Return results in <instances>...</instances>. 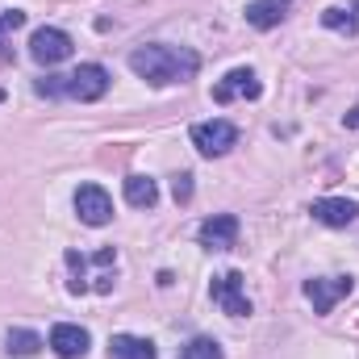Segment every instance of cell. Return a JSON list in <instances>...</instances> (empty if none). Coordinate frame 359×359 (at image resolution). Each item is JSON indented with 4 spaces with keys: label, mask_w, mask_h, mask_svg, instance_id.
<instances>
[{
    "label": "cell",
    "mask_w": 359,
    "mask_h": 359,
    "mask_svg": "<svg viewBox=\"0 0 359 359\" xmlns=\"http://www.w3.org/2000/svg\"><path fill=\"white\" fill-rule=\"evenodd\" d=\"M88 330L84 326H72V322H59L55 330H50V347H55V355L59 359H84L88 355Z\"/></svg>",
    "instance_id": "obj_10"
},
{
    "label": "cell",
    "mask_w": 359,
    "mask_h": 359,
    "mask_svg": "<svg viewBox=\"0 0 359 359\" xmlns=\"http://www.w3.org/2000/svg\"><path fill=\"white\" fill-rule=\"evenodd\" d=\"M192 147L201 151V155H209V159H217V155H226V151H234L238 147V126L234 121H196L192 126Z\"/></svg>",
    "instance_id": "obj_2"
},
{
    "label": "cell",
    "mask_w": 359,
    "mask_h": 359,
    "mask_svg": "<svg viewBox=\"0 0 359 359\" xmlns=\"http://www.w3.org/2000/svg\"><path fill=\"white\" fill-rule=\"evenodd\" d=\"M288 4H292V0H251V4H247V21H251L255 29H271V25H280V21L288 17Z\"/></svg>",
    "instance_id": "obj_13"
},
{
    "label": "cell",
    "mask_w": 359,
    "mask_h": 359,
    "mask_svg": "<svg viewBox=\"0 0 359 359\" xmlns=\"http://www.w3.org/2000/svg\"><path fill=\"white\" fill-rule=\"evenodd\" d=\"M29 55H34V63L55 67V63H63V59L72 55V38H67L63 29H55V25H42V29H34V38H29Z\"/></svg>",
    "instance_id": "obj_4"
},
{
    "label": "cell",
    "mask_w": 359,
    "mask_h": 359,
    "mask_svg": "<svg viewBox=\"0 0 359 359\" xmlns=\"http://www.w3.org/2000/svg\"><path fill=\"white\" fill-rule=\"evenodd\" d=\"M355 280L351 276H326V280H305V297L313 301V313H330L334 301L351 297Z\"/></svg>",
    "instance_id": "obj_6"
},
{
    "label": "cell",
    "mask_w": 359,
    "mask_h": 359,
    "mask_svg": "<svg viewBox=\"0 0 359 359\" xmlns=\"http://www.w3.org/2000/svg\"><path fill=\"white\" fill-rule=\"evenodd\" d=\"M25 25V13L21 8H8V13H0V34H8V29H21Z\"/></svg>",
    "instance_id": "obj_21"
},
{
    "label": "cell",
    "mask_w": 359,
    "mask_h": 359,
    "mask_svg": "<svg viewBox=\"0 0 359 359\" xmlns=\"http://www.w3.org/2000/svg\"><path fill=\"white\" fill-rule=\"evenodd\" d=\"M109 359H159V355H155V343H151V339L113 334V339H109Z\"/></svg>",
    "instance_id": "obj_12"
},
{
    "label": "cell",
    "mask_w": 359,
    "mask_h": 359,
    "mask_svg": "<svg viewBox=\"0 0 359 359\" xmlns=\"http://www.w3.org/2000/svg\"><path fill=\"white\" fill-rule=\"evenodd\" d=\"M126 201L134 209H155L159 205V184L151 176H130L126 180Z\"/></svg>",
    "instance_id": "obj_14"
},
{
    "label": "cell",
    "mask_w": 359,
    "mask_h": 359,
    "mask_svg": "<svg viewBox=\"0 0 359 359\" xmlns=\"http://www.w3.org/2000/svg\"><path fill=\"white\" fill-rule=\"evenodd\" d=\"M172 196H176L180 205H188V201H192V176H188V172H180V176L172 180Z\"/></svg>",
    "instance_id": "obj_20"
},
{
    "label": "cell",
    "mask_w": 359,
    "mask_h": 359,
    "mask_svg": "<svg viewBox=\"0 0 359 359\" xmlns=\"http://www.w3.org/2000/svg\"><path fill=\"white\" fill-rule=\"evenodd\" d=\"M259 92H264V84L255 80V72H251V67H234V72H230V76H226V80L213 88V100H217V104H230L234 96H247V100H255Z\"/></svg>",
    "instance_id": "obj_9"
},
{
    "label": "cell",
    "mask_w": 359,
    "mask_h": 359,
    "mask_svg": "<svg viewBox=\"0 0 359 359\" xmlns=\"http://www.w3.org/2000/svg\"><path fill=\"white\" fill-rule=\"evenodd\" d=\"M63 259H67V268H72V280H67V288H72L76 297H80V292H88V280H84V264H88V259H84L80 251H67Z\"/></svg>",
    "instance_id": "obj_17"
},
{
    "label": "cell",
    "mask_w": 359,
    "mask_h": 359,
    "mask_svg": "<svg viewBox=\"0 0 359 359\" xmlns=\"http://www.w3.org/2000/svg\"><path fill=\"white\" fill-rule=\"evenodd\" d=\"M313 222H322V226H351L359 217V205L355 201H347V196H322V201H313Z\"/></svg>",
    "instance_id": "obj_11"
},
{
    "label": "cell",
    "mask_w": 359,
    "mask_h": 359,
    "mask_svg": "<svg viewBox=\"0 0 359 359\" xmlns=\"http://www.w3.org/2000/svg\"><path fill=\"white\" fill-rule=\"evenodd\" d=\"M104 92H109V72L100 63H80L67 76V96L72 100H100Z\"/></svg>",
    "instance_id": "obj_7"
},
{
    "label": "cell",
    "mask_w": 359,
    "mask_h": 359,
    "mask_svg": "<svg viewBox=\"0 0 359 359\" xmlns=\"http://www.w3.org/2000/svg\"><path fill=\"white\" fill-rule=\"evenodd\" d=\"M130 72L155 88H168V84H184L201 72V55L188 50V46H163V42H151V46H138L130 50Z\"/></svg>",
    "instance_id": "obj_1"
},
{
    "label": "cell",
    "mask_w": 359,
    "mask_h": 359,
    "mask_svg": "<svg viewBox=\"0 0 359 359\" xmlns=\"http://www.w3.org/2000/svg\"><path fill=\"white\" fill-rule=\"evenodd\" d=\"M76 213L84 226H109L113 222V201L100 184H80L76 188Z\"/></svg>",
    "instance_id": "obj_5"
},
{
    "label": "cell",
    "mask_w": 359,
    "mask_h": 359,
    "mask_svg": "<svg viewBox=\"0 0 359 359\" xmlns=\"http://www.w3.org/2000/svg\"><path fill=\"white\" fill-rule=\"evenodd\" d=\"M234 238H238V217H234V213H217V217L201 222V247H209V251H230Z\"/></svg>",
    "instance_id": "obj_8"
},
{
    "label": "cell",
    "mask_w": 359,
    "mask_h": 359,
    "mask_svg": "<svg viewBox=\"0 0 359 359\" xmlns=\"http://www.w3.org/2000/svg\"><path fill=\"white\" fill-rule=\"evenodd\" d=\"M180 359H226V355H222V343L217 339H205L201 334V339H192V343L180 347Z\"/></svg>",
    "instance_id": "obj_15"
},
{
    "label": "cell",
    "mask_w": 359,
    "mask_h": 359,
    "mask_svg": "<svg viewBox=\"0 0 359 359\" xmlns=\"http://www.w3.org/2000/svg\"><path fill=\"white\" fill-rule=\"evenodd\" d=\"M322 25H330V29H347V34H355V29H359V17H351L347 8H326V13H322Z\"/></svg>",
    "instance_id": "obj_18"
},
{
    "label": "cell",
    "mask_w": 359,
    "mask_h": 359,
    "mask_svg": "<svg viewBox=\"0 0 359 359\" xmlns=\"http://www.w3.org/2000/svg\"><path fill=\"white\" fill-rule=\"evenodd\" d=\"M8 355H38L42 351V339L34 330H8Z\"/></svg>",
    "instance_id": "obj_16"
},
{
    "label": "cell",
    "mask_w": 359,
    "mask_h": 359,
    "mask_svg": "<svg viewBox=\"0 0 359 359\" xmlns=\"http://www.w3.org/2000/svg\"><path fill=\"white\" fill-rule=\"evenodd\" d=\"M34 88H38V96H67V76H46Z\"/></svg>",
    "instance_id": "obj_19"
},
{
    "label": "cell",
    "mask_w": 359,
    "mask_h": 359,
    "mask_svg": "<svg viewBox=\"0 0 359 359\" xmlns=\"http://www.w3.org/2000/svg\"><path fill=\"white\" fill-rule=\"evenodd\" d=\"M209 297H213V305H217L222 313H230V318H247V313H251V301H247V292H243V271H222V276L209 284Z\"/></svg>",
    "instance_id": "obj_3"
}]
</instances>
